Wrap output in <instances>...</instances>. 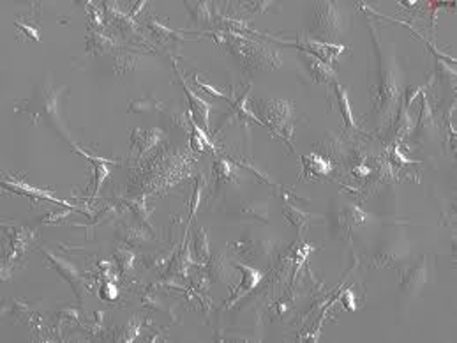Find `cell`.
Instances as JSON below:
<instances>
[{"mask_svg":"<svg viewBox=\"0 0 457 343\" xmlns=\"http://www.w3.org/2000/svg\"><path fill=\"white\" fill-rule=\"evenodd\" d=\"M37 250H39L41 255L44 257V262H48V266H50L51 269L57 271L58 276H62L71 285V289L77 294V299L81 303V297L88 292V281L87 278H85V274L81 273L73 262H69V260H65L64 257L53 253L50 248H46V246H39Z\"/></svg>","mask_w":457,"mask_h":343,"instance_id":"obj_7","label":"cell"},{"mask_svg":"<svg viewBox=\"0 0 457 343\" xmlns=\"http://www.w3.org/2000/svg\"><path fill=\"white\" fill-rule=\"evenodd\" d=\"M101 297L106 301H115L119 297V290H117V285L106 283L101 289Z\"/></svg>","mask_w":457,"mask_h":343,"instance_id":"obj_38","label":"cell"},{"mask_svg":"<svg viewBox=\"0 0 457 343\" xmlns=\"http://www.w3.org/2000/svg\"><path fill=\"white\" fill-rule=\"evenodd\" d=\"M205 186H207V183H205V177L201 176V174H198V176H196L194 191H192L191 202H189V221H187V226H189V223L192 221V218H194V216H196V212H198V209H200L201 198H204Z\"/></svg>","mask_w":457,"mask_h":343,"instance_id":"obj_33","label":"cell"},{"mask_svg":"<svg viewBox=\"0 0 457 343\" xmlns=\"http://www.w3.org/2000/svg\"><path fill=\"white\" fill-rule=\"evenodd\" d=\"M237 267H239L240 271L244 273V278H242V283H240L239 289L235 290V294H233L232 297V303H235V301H239L240 297L246 296L247 292H251V290L256 287L258 283H260L261 276H263V273H260V271H254L253 267L246 266V264H237Z\"/></svg>","mask_w":457,"mask_h":343,"instance_id":"obj_23","label":"cell"},{"mask_svg":"<svg viewBox=\"0 0 457 343\" xmlns=\"http://www.w3.org/2000/svg\"><path fill=\"white\" fill-rule=\"evenodd\" d=\"M302 164H304V179H309V177H325L331 176L332 170H334V164H332L331 160L319 156V154H309V156L302 157Z\"/></svg>","mask_w":457,"mask_h":343,"instance_id":"obj_21","label":"cell"},{"mask_svg":"<svg viewBox=\"0 0 457 343\" xmlns=\"http://www.w3.org/2000/svg\"><path fill=\"white\" fill-rule=\"evenodd\" d=\"M207 273L212 281H219V283L225 285L235 283V266L223 252L216 253L214 257L207 260Z\"/></svg>","mask_w":457,"mask_h":343,"instance_id":"obj_12","label":"cell"},{"mask_svg":"<svg viewBox=\"0 0 457 343\" xmlns=\"http://www.w3.org/2000/svg\"><path fill=\"white\" fill-rule=\"evenodd\" d=\"M64 94H67V87L65 85L64 87H55L53 82H51V75H48V78H44L37 85L32 96L16 105L15 110L30 115L37 126L51 129L60 138L67 140L73 145L74 140L71 138L69 126L65 122L64 112H62V96Z\"/></svg>","mask_w":457,"mask_h":343,"instance_id":"obj_2","label":"cell"},{"mask_svg":"<svg viewBox=\"0 0 457 343\" xmlns=\"http://www.w3.org/2000/svg\"><path fill=\"white\" fill-rule=\"evenodd\" d=\"M339 225L345 226L346 231H350L352 226H359L366 221V214L362 212V209L357 207L355 204H345L339 212Z\"/></svg>","mask_w":457,"mask_h":343,"instance_id":"obj_25","label":"cell"},{"mask_svg":"<svg viewBox=\"0 0 457 343\" xmlns=\"http://www.w3.org/2000/svg\"><path fill=\"white\" fill-rule=\"evenodd\" d=\"M185 8L191 13V18L196 25L212 22V4L208 2H185Z\"/></svg>","mask_w":457,"mask_h":343,"instance_id":"obj_29","label":"cell"},{"mask_svg":"<svg viewBox=\"0 0 457 343\" xmlns=\"http://www.w3.org/2000/svg\"><path fill=\"white\" fill-rule=\"evenodd\" d=\"M401 255H403L401 248H385L383 252L376 253L373 264L376 267H394L397 262H401V260L404 259V257Z\"/></svg>","mask_w":457,"mask_h":343,"instance_id":"obj_34","label":"cell"},{"mask_svg":"<svg viewBox=\"0 0 457 343\" xmlns=\"http://www.w3.org/2000/svg\"><path fill=\"white\" fill-rule=\"evenodd\" d=\"M150 231H145V226H133V225H120L117 231V241L127 248H140L145 242L152 241Z\"/></svg>","mask_w":457,"mask_h":343,"instance_id":"obj_18","label":"cell"},{"mask_svg":"<svg viewBox=\"0 0 457 343\" xmlns=\"http://www.w3.org/2000/svg\"><path fill=\"white\" fill-rule=\"evenodd\" d=\"M283 212H284V219H286L290 225L297 226V228H304V226H307L309 223L314 219V216L309 214V212H304L300 211L298 207H295V205H291L290 202H286L283 207Z\"/></svg>","mask_w":457,"mask_h":343,"instance_id":"obj_28","label":"cell"},{"mask_svg":"<svg viewBox=\"0 0 457 343\" xmlns=\"http://www.w3.org/2000/svg\"><path fill=\"white\" fill-rule=\"evenodd\" d=\"M295 46L300 48V50H304L305 53L312 55V57H316V59H319L322 63L329 64V66H331L332 60L338 59L339 53L345 50V46H343V44L322 43V41L311 39V37H304V39L298 41V44H295Z\"/></svg>","mask_w":457,"mask_h":343,"instance_id":"obj_10","label":"cell"},{"mask_svg":"<svg viewBox=\"0 0 457 343\" xmlns=\"http://www.w3.org/2000/svg\"><path fill=\"white\" fill-rule=\"evenodd\" d=\"M432 129H436L435 115H432L431 106H429V103H428V96H424L420 119H418V124H417V135L420 131H432Z\"/></svg>","mask_w":457,"mask_h":343,"instance_id":"obj_36","label":"cell"},{"mask_svg":"<svg viewBox=\"0 0 457 343\" xmlns=\"http://www.w3.org/2000/svg\"><path fill=\"white\" fill-rule=\"evenodd\" d=\"M345 29V18H343L341 6L336 2H318L312 8L309 16L307 34L311 39L329 43L338 41Z\"/></svg>","mask_w":457,"mask_h":343,"instance_id":"obj_5","label":"cell"},{"mask_svg":"<svg viewBox=\"0 0 457 343\" xmlns=\"http://www.w3.org/2000/svg\"><path fill=\"white\" fill-rule=\"evenodd\" d=\"M194 82H196V85H198V87L204 89V91H207L211 96H216V98H226V96L223 94V92L219 91V89H214V87H212V85L204 84V82L200 80V77H198V75H196V77H194Z\"/></svg>","mask_w":457,"mask_h":343,"instance_id":"obj_39","label":"cell"},{"mask_svg":"<svg viewBox=\"0 0 457 343\" xmlns=\"http://www.w3.org/2000/svg\"><path fill=\"white\" fill-rule=\"evenodd\" d=\"M373 50L376 57V78L371 85L374 126L378 131L390 129L401 112L403 99V75L396 60L394 48L381 37L376 27H371Z\"/></svg>","mask_w":457,"mask_h":343,"instance_id":"obj_1","label":"cell"},{"mask_svg":"<svg viewBox=\"0 0 457 343\" xmlns=\"http://www.w3.org/2000/svg\"><path fill=\"white\" fill-rule=\"evenodd\" d=\"M175 70H177V67H175ZM177 75H178V78H180L182 87H184L185 94H187L189 112H191L192 119H194V121L198 122V124H204L205 129H208V126H211V124H208V115H211L212 105L208 101H205L204 98H200L198 94H194V92H192L191 89H189V85L185 84L184 77H182V73L178 70H177Z\"/></svg>","mask_w":457,"mask_h":343,"instance_id":"obj_14","label":"cell"},{"mask_svg":"<svg viewBox=\"0 0 457 343\" xmlns=\"http://www.w3.org/2000/svg\"><path fill=\"white\" fill-rule=\"evenodd\" d=\"M138 335H140V324L136 318H133L129 324L124 325L122 331L115 332V338L122 339V342H133V339L138 338Z\"/></svg>","mask_w":457,"mask_h":343,"instance_id":"obj_37","label":"cell"},{"mask_svg":"<svg viewBox=\"0 0 457 343\" xmlns=\"http://www.w3.org/2000/svg\"><path fill=\"white\" fill-rule=\"evenodd\" d=\"M2 232L8 239V252L2 259V280H9L16 267L20 269L25 264L30 245L36 239V231L29 228V226L11 225L8 221H2Z\"/></svg>","mask_w":457,"mask_h":343,"instance_id":"obj_6","label":"cell"},{"mask_svg":"<svg viewBox=\"0 0 457 343\" xmlns=\"http://www.w3.org/2000/svg\"><path fill=\"white\" fill-rule=\"evenodd\" d=\"M73 149H77L78 153H80L81 156L87 157V160L91 161V163H94V191H92V198H95V197H98L99 191H101L102 183H105V181L110 177L108 164H119V161L106 160V157L92 156V154H88L87 150L81 149V147L78 145V143H73Z\"/></svg>","mask_w":457,"mask_h":343,"instance_id":"obj_16","label":"cell"},{"mask_svg":"<svg viewBox=\"0 0 457 343\" xmlns=\"http://www.w3.org/2000/svg\"><path fill=\"white\" fill-rule=\"evenodd\" d=\"M302 59H304L305 67H307L309 75H311L314 84H334L336 73L334 70H332V66L322 63V60L316 59V57H312V55L309 53L302 55Z\"/></svg>","mask_w":457,"mask_h":343,"instance_id":"obj_20","label":"cell"},{"mask_svg":"<svg viewBox=\"0 0 457 343\" xmlns=\"http://www.w3.org/2000/svg\"><path fill=\"white\" fill-rule=\"evenodd\" d=\"M156 110H163L164 112V103L154 98L152 94L145 96V98L129 99V105H127V112H131V113L156 112Z\"/></svg>","mask_w":457,"mask_h":343,"instance_id":"obj_26","label":"cell"},{"mask_svg":"<svg viewBox=\"0 0 457 343\" xmlns=\"http://www.w3.org/2000/svg\"><path fill=\"white\" fill-rule=\"evenodd\" d=\"M164 138L163 129L149 128V129H131V153L136 150V160L143 161V156L156 149Z\"/></svg>","mask_w":457,"mask_h":343,"instance_id":"obj_8","label":"cell"},{"mask_svg":"<svg viewBox=\"0 0 457 343\" xmlns=\"http://www.w3.org/2000/svg\"><path fill=\"white\" fill-rule=\"evenodd\" d=\"M212 177H214V183L218 188L233 186V184L239 183V170L230 160L218 157L214 161V167H212Z\"/></svg>","mask_w":457,"mask_h":343,"instance_id":"obj_19","label":"cell"},{"mask_svg":"<svg viewBox=\"0 0 457 343\" xmlns=\"http://www.w3.org/2000/svg\"><path fill=\"white\" fill-rule=\"evenodd\" d=\"M119 50V41L115 36L105 30H88L87 34V51L91 55H108Z\"/></svg>","mask_w":457,"mask_h":343,"instance_id":"obj_15","label":"cell"},{"mask_svg":"<svg viewBox=\"0 0 457 343\" xmlns=\"http://www.w3.org/2000/svg\"><path fill=\"white\" fill-rule=\"evenodd\" d=\"M228 50L242 66V70L249 73L256 71H270L281 66V51L276 48L267 46L265 43H256L240 34L226 32V43Z\"/></svg>","mask_w":457,"mask_h":343,"instance_id":"obj_3","label":"cell"},{"mask_svg":"<svg viewBox=\"0 0 457 343\" xmlns=\"http://www.w3.org/2000/svg\"><path fill=\"white\" fill-rule=\"evenodd\" d=\"M191 147L196 153L204 154L207 149L216 150V145L211 142V138L207 136V133L200 128V124L192 119V129H191Z\"/></svg>","mask_w":457,"mask_h":343,"instance_id":"obj_30","label":"cell"},{"mask_svg":"<svg viewBox=\"0 0 457 343\" xmlns=\"http://www.w3.org/2000/svg\"><path fill=\"white\" fill-rule=\"evenodd\" d=\"M240 214L244 218H254L260 221H269V204L265 202H249L240 207Z\"/></svg>","mask_w":457,"mask_h":343,"instance_id":"obj_32","label":"cell"},{"mask_svg":"<svg viewBox=\"0 0 457 343\" xmlns=\"http://www.w3.org/2000/svg\"><path fill=\"white\" fill-rule=\"evenodd\" d=\"M192 248H194V259L198 262H207L211 259V246H208V234L204 226H198L194 238H192Z\"/></svg>","mask_w":457,"mask_h":343,"instance_id":"obj_27","label":"cell"},{"mask_svg":"<svg viewBox=\"0 0 457 343\" xmlns=\"http://www.w3.org/2000/svg\"><path fill=\"white\" fill-rule=\"evenodd\" d=\"M171 259H173V248L159 250V252L152 253V255L143 257L142 264L147 269H166Z\"/></svg>","mask_w":457,"mask_h":343,"instance_id":"obj_31","label":"cell"},{"mask_svg":"<svg viewBox=\"0 0 457 343\" xmlns=\"http://www.w3.org/2000/svg\"><path fill=\"white\" fill-rule=\"evenodd\" d=\"M120 202H122V204L136 216V219L142 223V226H147V231H150L154 234V225H152L154 205L145 195L143 193L129 195V197L120 198Z\"/></svg>","mask_w":457,"mask_h":343,"instance_id":"obj_11","label":"cell"},{"mask_svg":"<svg viewBox=\"0 0 457 343\" xmlns=\"http://www.w3.org/2000/svg\"><path fill=\"white\" fill-rule=\"evenodd\" d=\"M2 188L9 191H15V193L18 195H23V197H27L30 202H34V204H37V202H51V204L64 205V207H73L69 202L55 198L48 190H41V188L30 186V184L22 183V181H2Z\"/></svg>","mask_w":457,"mask_h":343,"instance_id":"obj_9","label":"cell"},{"mask_svg":"<svg viewBox=\"0 0 457 343\" xmlns=\"http://www.w3.org/2000/svg\"><path fill=\"white\" fill-rule=\"evenodd\" d=\"M428 283V262L422 257L411 269L404 271L403 280H401V290L410 296H415L418 290H422Z\"/></svg>","mask_w":457,"mask_h":343,"instance_id":"obj_13","label":"cell"},{"mask_svg":"<svg viewBox=\"0 0 457 343\" xmlns=\"http://www.w3.org/2000/svg\"><path fill=\"white\" fill-rule=\"evenodd\" d=\"M140 53L129 50H117L113 53V71L117 75H126L129 71L135 70L136 63H138Z\"/></svg>","mask_w":457,"mask_h":343,"instance_id":"obj_24","label":"cell"},{"mask_svg":"<svg viewBox=\"0 0 457 343\" xmlns=\"http://www.w3.org/2000/svg\"><path fill=\"white\" fill-rule=\"evenodd\" d=\"M115 260L117 266H119L120 273L127 274L135 264L136 255L133 252V248H127V246H117L115 248Z\"/></svg>","mask_w":457,"mask_h":343,"instance_id":"obj_35","label":"cell"},{"mask_svg":"<svg viewBox=\"0 0 457 343\" xmlns=\"http://www.w3.org/2000/svg\"><path fill=\"white\" fill-rule=\"evenodd\" d=\"M253 108L254 112L260 113L267 126L272 128L274 135L281 136L291 147L295 122L293 103L288 99H256L253 103Z\"/></svg>","mask_w":457,"mask_h":343,"instance_id":"obj_4","label":"cell"},{"mask_svg":"<svg viewBox=\"0 0 457 343\" xmlns=\"http://www.w3.org/2000/svg\"><path fill=\"white\" fill-rule=\"evenodd\" d=\"M334 92H336V99H338L339 110H341V117L346 124V131L352 133V135H357V133H360V128L359 124H357L355 117H353L352 106H350V101H348V94H346V91L338 84V82H334Z\"/></svg>","mask_w":457,"mask_h":343,"instance_id":"obj_22","label":"cell"},{"mask_svg":"<svg viewBox=\"0 0 457 343\" xmlns=\"http://www.w3.org/2000/svg\"><path fill=\"white\" fill-rule=\"evenodd\" d=\"M15 27L18 29L20 36H25V39L39 43V4L34 6L30 13H22L15 20Z\"/></svg>","mask_w":457,"mask_h":343,"instance_id":"obj_17","label":"cell"}]
</instances>
